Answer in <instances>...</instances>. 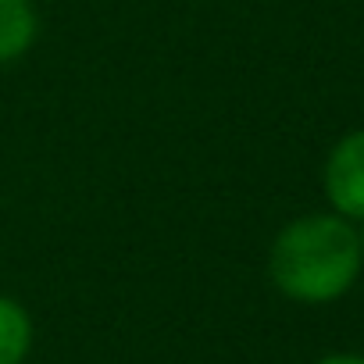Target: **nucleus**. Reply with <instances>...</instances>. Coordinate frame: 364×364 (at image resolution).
Masks as SVG:
<instances>
[{"label":"nucleus","instance_id":"f03ea898","mask_svg":"<svg viewBox=\"0 0 364 364\" xmlns=\"http://www.w3.org/2000/svg\"><path fill=\"white\" fill-rule=\"evenodd\" d=\"M325 197L339 218H364V129L346 132L325 161Z\"/></svg>","mask_w":364,"mask_h":364},{"label":"nucleus","instance_id":"f257e3e1","mask_svg":"<svg viewBox=\"0 0 364 364\" xmlns=\"http://www.w3.org/2000/svg\"><path fill=\"white\" fill-rule=\"evenodd\" d=\"M357 229L339 215H304L289 222L268 257L272 282L300 304L339 300L360 275Z\"/></svg>","mask_w":364,"mask_h":364},{"label":"nucleus","instance_id":"39448f33","mask_svg":"<svg viewBox=\"0 0 364 364\" xmlns=\"http://www.w3.org/2000/svg\"><path fill=\"white\" fill-rule=\"evenodd\" d=\"M318 364H364V357H357V353H332V357H321Z\"/></svg>","mask_w":364,"mask_h":364},{"label":"nucleus","instance_id":"20e7f679","mask_svg":"<svg viewBox=\"0 0 364 364\" xmlns=\"http://www.w3.org/2000/svg\"><path fill=\"white\" fill-rule=\"evenodd\" d=\"M33 343V325L26 307L0 296V364H22Z\"/></svg>","mask_w":364,"mask_h":364},{"label":"nucleus","instance_id":"7ed1b4c3","mask_svg":"<svg viewBox=\"0 0 364 364\" xmlns=\"http://www.w3.org/2000/svg\"><path fill=\"white\" fill-rule=\"evenodd\" d=\"M36 11L29 0H0V65L22 58L36 40Z\"/></svg>","mask_w":364,"mask_h":364},{"label":"nucleus","instance_id":"423d86ee","mask_svg":"<svg viewBox=\"0 0 364 364\" xmlns=\"http://www.w3.org/2000/svg\"><path fill=\"white\" fill-rule=\"evenodd\" d=\"M357 247H360V261H364V218H360V229H357Z\"/></svg>","mask_w":364,"mask_h":364}]
</instances>
